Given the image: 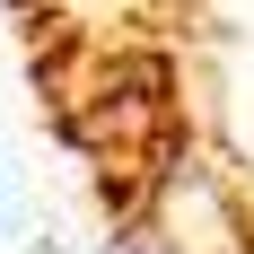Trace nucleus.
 Masks as SVG:
<instances>
[{"label": "nucleus", "instance_id": "1", "mask_svg": "<svg viewBox=\"0 0 254 254\" xmlns=\"http://www.w3.org/2000/svg\"><path fill=\"white\" fill-rule=\"evenodd\" d=\"M35 123L131 254H254V0H0Z\"/></svg>", "mask_w": 254, "mask_h": 254}]
</instances>
